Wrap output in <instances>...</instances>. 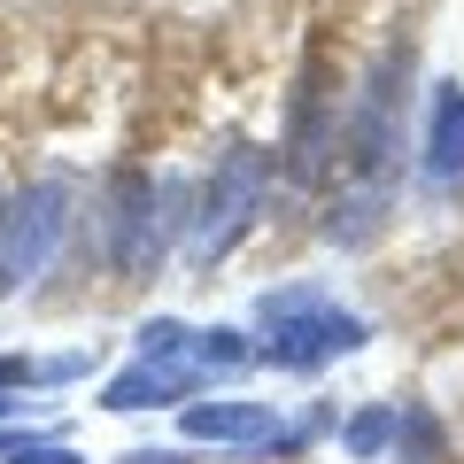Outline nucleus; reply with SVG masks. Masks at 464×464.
I'll use <instances>...</instances> for the list:
<instances>
[{
	"label": "nucleus",
	"mask_w": 464,
	"mask_h": 464,
	"mask_svg": "<svg viewBox=\"0 0 464 464\" xmlns=\"http://www.w3.org/2000/svg\"><path fill=\"white\" fill-rule=\"evenodd\" d=\"M256 317H264V364L279 372H317L333 364V356H348V348H364V317L341 310V302L325 295V286H279V295L256 302Z\"/></svg>",
	"instance_id": "1"
},
{
	"label": "nucleus",
	"mask_w": 464,
	"mask_h": 464,
	"mask_svg": "<svg viewBox=\"0 0 464 464\" xmlns=\"http://www.w3.org/2000/svg\"><path fill=\"white\" fill-rule=\"evenodd\" d=\"M116 464H194L186 449H132V457H116Z\"/></svg>",
	"instance_id": "13"
},
{
	"label": "nucleus",
	"mask_w": 464,
	"mask_h": 464,
	"mask_svg": "<svg viewBox=\"0 0 464 464\" xmlns=\"http://www.w3.org/2000/svg\"><path fill=\"white\" fill-rule=\"evenodd\" d=\"M426 186H464V85L441 78L426 101Z\"/></svg>",
	"instance_id": "6"
},
{
	"label": "nucleus",
	"mask_w": 464,
	"mask_h": 464,
	"mask_svg": "<svg viewBox=\"0 0 464 464\" xmlns=\"http://www.w3.org/2000/svg\"><path fill=\"white\" fill-rule=\"evenodd\" d=\"M194 395L186 372H163V364H124L109 387H101V411H155V402H179Z\"/></svg>",
	"instance_id": "8"
},
{
	"label": "nucleus",
	"mask_w": 464,
	"mask_h": 464,
	"mask_svg": "<svg viewBox=\"0 0 464 464\" xmlns=\"http://www.w3.org/2000/svg\"><path fill=\"white\" fill-rule=\"evenodd\" d=\"M16 411H24V402H16V395H8V387H0V426H8V418H16Z\"/></svg>",
	"instance_id": "14"
},
{
	"label": "nucleus",
	"mask_w": 464,
	"mask_h": 464,
	"mask_svg": "<svg viewBox=\"0 0 464 464\" xmlns=\"http://www.w3.org/2000/svg\"><path fill=\"white\" fill-rule=\"evenodd\" d=\"M264 186H271V155L264 148H232L225 163H217V179L201 186V201L186 209V248H194V264H217V256L256 225Z\"/></svg>",
	"instance_id": "2"
},
{
	"label": "nucleus",
	"mask_w": 464,
	"mask_h": 464,
	"mask_svg": "<svg viewBox=\"0 0 464 464\" xmlns=\"http://www.w3.org/2000/svg\"><path fill=\"white\" fill-rule=\"evenodd\" d=\"M179 433L186 441H264L271 433V411L264 402H179Z\"/></svg>",
	"instance_id": "7"
},
{
	"label": "nucleus",
	"mask_w": 464,
	"mask_h": 464,
	"mask_svg": "<svg viewBox=\"0 0 464 464\" xmlns=\"http://www.w3.org/2000/svg\"><path fill=\"white\" fill-rule=\"evenodd\" d=\"M402 70H411V54L387 47L380 70L364 78V93H356V132H348V155L364 170L387 163V148H395V116H402Z\"/></svg>",
	"instance_id": "4"
},
{
	"label": "nucleus",
	"mask_w": 464,
	"mask_h": 464,
	"mask_svg": "<svg viewBox=\"0 0 464 464\" xmlns=\"http://www.w3.org/2000/svg\"><path fill=\"white\" fill-rule=\"evenodd\" d=\"M395 457L402 464H441V426H433V411H402L395 418Z\"/></svg>",
	"instance_id": "11"
},
{
	"label": "nucleus",
	"mask_w": 464,
	"mask_h": 464,
	"mask_svg": "<svg viewBox=\"0 0 464 464\" xmlns=\"http://www.w3.org/2000/svg\"><path fill=\"white\" fill-rule=\"evenodd\" d=\"M0 464H85V457H78L70 441H39V433H32V441H24V449H8Z\"/></svg>",
	"instance_id": "12"
},
{
	"label": "nucleus",
	"mask_w": 464,
	"mask_h": 464,
	"mask_svg": "<svg viewBox=\"0 0 464 464\" xmlns=\"http://www.w3.org/2000/svg\"><path fill=\"white\" fill-rule=\"evenodd\" d=\"M140 364L186 372V364H194V325H179V317H148V325H140ZM186 387H194V380H186Z\"/></svg>",
	"instance_id": "9"
},
{
	"label": "nucleus",
	"mask_w": 464,
	"mask_h": 464,
	"mask_svg": "<svg viewBox=\"0 0 464 464\" xmlns=\"http://www.w3.org/2000/svg\"><path fill=\"white\" fill-rule=\"evenodd\" d=\"M395 402H372V411H356V418H348V426H341V449H348V457H387V449H395Z\"/></svg>",
	"instance_id": "10"
},
{
	"label": "nucleus",
	"mask_w": 464,
	"mask_h": 464,
	"mask_svg": "<svg viewBox=\"0 0 464 464\" xmlns=\"http://www.w3.org/2000/svg\"><path fill=\"white\" fill-rule=\"evenodd\" d=\"M333 124H341V93H333V70L317 63L310 78H302V93H295V116H286V170H295V179L325 170Z\"/></svg>",
	"instance_id": "5"
},
{
	"label": "nucleus",
	"mask_w": 464,
	"mask_h": 464,
	"mask_svg": "<svg viewBox=\"0 0 464 464\" xmlns=\"http://www.w3.org/2000/svg\"><path fill=\"white\" fill-rule=\"evenodd\" d=\"M70 232V186L39 179V186H16L0 194V295H16L47 271V256L63 248Z\"/></svg>",
	"instance_id": "3"
}]
</instances>
